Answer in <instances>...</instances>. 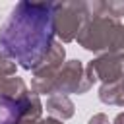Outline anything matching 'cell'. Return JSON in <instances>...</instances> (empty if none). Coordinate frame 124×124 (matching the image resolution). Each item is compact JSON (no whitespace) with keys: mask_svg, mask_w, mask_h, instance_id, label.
<instances>
[{"mask_svg":"<svg viewBox=\"0 0 124 124\" xmlns=\"http://www.w3.org/2000/svg\"><path fill=\"white\" fill-rule=\"evenodd\" d=\"M52 37L54 4L19 2L0 29V48L29 70L48 56Z\"/></svg>","mask_w":124,"mask_h":124,"instance_id":"cell-1","label":"cell"}]
</instances>
